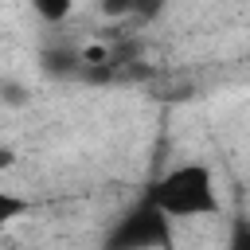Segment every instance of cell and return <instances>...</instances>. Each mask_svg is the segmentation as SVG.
<instances>
[{
    "label": "cell",
    "mask_w": 250,
    "mask_h": 250,
    "mask_svg": "<svg viewBox=\"0 0 250 250\" xmlns=\"http://www.w3.org/2000/svg\"><path fill=\"white\" fill-rule=\"evenodd\" d=\"M78 0H31V12L43 20V23H66L70 12H74Z\"/></svg>",
    "instance_id": "obj_2"
},
{
    "label": "cell",
    "mask_w": 250,
    "mask_h": 250,
    "mask_svg": "<svg viewBox=\"0 0 250 250\" xmlns=\"http://www.w3.org/2000/svg\"><path fill=\"white\" fill-rule=\"evenodd\" d=\"M152 207L168 219V223H191V219H219L223 211V195L215 184V172L199 160L176 164L168 168L152 191H148Z\"/></svg>",
    "instance_id": "obj_1"
},
{
    "label": "cell",
    "mask_w": 250,
    "mask_h": 250,
    "mask_svg": "<svg viewBox=\"0 0 250 250\" xmlns=\"http://www.w3.org/2000/svg\"><path fill=\"white\" fill-rule=\"evenodd\" d=\"M27 211V203L20 199V195H12V191H0V227L4 223H12V219H20Z\"/></svg>",
    "instance_id": "obj_3"
}]
</instances>
